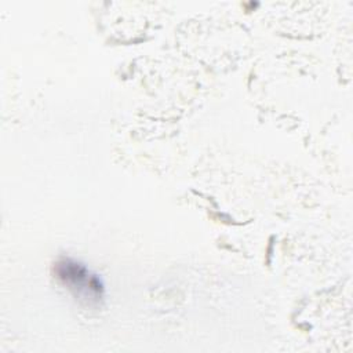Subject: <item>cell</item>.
<instances>
[{"label":"cell","mask_w":353,"mask_h":353,"mask_svg":"<svg viewBox=\"0 0 353 353\" xmlns=\"http://www.w3.org/2000/svg\"><path fill=\"white\" fill-rule=\"evenodd\" d=\"M57 279L80 299L88 303H98L103 296V284L98 274L92 273L84 263L62 258L55 265Z\"/></svg>","instance_id":"cell-1"}]
</instances>
